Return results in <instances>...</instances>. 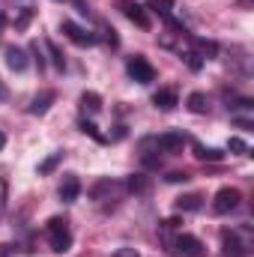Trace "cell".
Returning <instances> with one entry per match:
<instances>
[{
	"mask_svg": "<svg viewBox=\"0 0 254 257\" xmlns=\"http://www.w3.org/2000/svg\"><path fill=\"white\" fill-rule=\"evenodd\" d=\"M239 200H242V192L239 189H218L215 194V200H212V212L215 215H227V212H233L236 206H239Z\"/></svg>",
	"mask_w": 254,
	"mask_h": 257,
	"instance_id": "6",
	"label": "cell"
},
{
	"mask_svg": "<svg viewBox=\"0 0 254 257\" xmlns=\"http://www.w3.org/2000/svg\"><path fill=\"white\" fill-rule=\"evenodd\" d=\"M117 9L126 15L129 21H135L141 30H147V27H150V15H147V6H141V3H135V0H117Z\"/></svg>",
	"mask_w": 254,
	"mask_h": 257,
	"instance_id": "7",
	"label": "cell"
},
{
	"mask_svg": "<svg viewBox=\"0 0 254 257\" xmlns=\"http://www.w3.org/2000/svg\"><path fill=\"white\" fill-rule=\"evenodd\" d=\"M189 111H191V114H206V111H209V105H206V96H203V93H191V96H189Z\"/></svg>",
	"mask_w": 254,
	"mask_h": 257,
	"instance_id": "17",
	"label": "cell"
},
{
	"mask_svg": "<svg viewBox=\"0 0 254 257\" xmlns=\"http://www.w3.org/2000/svg\"><path fill=\"white\" fill-rule=\"evenodd\" d=\"M45 236H48L51 251H57V254H66L72 248V230H69V221L66 218H51L45 224Z\"/></svg>",
	"mask_w": 254,
	"mask_h": 257,
	"instance_id": "2",
	"label": "cell"
},
{
	"mask_svg": "<svg viewBox=\"0 0 254 257\" xmlns=\"http://www.w3.org/2000/svg\"><path fill=\"white\" fill-rule=\"evenodd\" d=\"M153 105H156V108H162V111H174V108L180 105V96H177V90H174V87H162V90H156V93H153Z\"/></svg>",
	"mask_w": 254,
	"mask_h": 257,
	"instance_id": "9",
	"label": "cell"
},
{
	"mask_svg": "<svg viewBox=\"0 0 254 257\" xmlns=\"http://www.w3.org/2000/svg\"><path fill=\"white\" fill-rule=\"evenodd\" d=\"M0 209H3V200H0Z\"/></svg>",
	"mask_w": 254,
	"mask_h": 257,
	"instance_id": "31",
	"label": "cell"
},
{
	"mask_svg": "<svg viewBox=\"0 0 254 257\" xmlns=\"http://www.w3.org/2000/svg\"><path fill=\"white\" fill-rule=\"evenodd\" d=\"M126 72H129V78H132V81H138V84H153V81H156V69L150 66L147 57H141V54L129 57Z\"/></svg>",
	"mask_w": 254,
	"mask_h": 257,
	"instance_id": "5",
	"label": "cell"
},
{
	"mask_svg": "<svg viewBox=\"0 0 254 257\" xmlns=\"http://www.w3.org/2000/svg\"><path fill=\"white\" fill-rule=\"evenodd\" d=\"M60 162H63V153H54L51 159H45V162L39 165V174H51V171H54V168H57Z\"/></svg>",
	"mask_w": 254,
	"mask_h": 257,
	"instance_id": "20",
	"label": "cell"
},
{
	"mask_svg": "<svg viewBox=\"0 0 254 257\" xmlns=\"http://www.w3.org/2000/svg\"><path fill=\"white\" fill-rule=\"evenodd\" d=\"M78 194H81V180L78 177H63V183H60V200L63 203H72V200H78Z\"/></svg>",
	"mask_w": 254,
	"mask_h": 257,
	"instance_id": "11",
	"label": "cell"
},
{
	"mask_svg": "<svg viewBox=\"0 0 254 257\" xmlns=\"http://www.w3.org/2000/svg\"><path fill=\"white\" fill-rule=\"evenodd\" d=\"M254 245L251 227H233V230H221V257H248Z\"/></svg>",
	"mask_w": 254,
	"mask_h": 257,
	"instance_id": "1",
	"label": "cell"
},
{
	"mask_svg": "<svg viewBox=\"0 0 254 257\" xmlns=\"http://www.w3.org/2000/svg\"><path fill=\"white\" fill-rule=\"evenodd\" d=\"M200 206H203L200 194H183V197H177V209L180 212H197Z\"/></svg>",
	"mask_w": 254,
	"mask_h": 257,
	"instance_id": "14",
	"label": "cell"
},
{
	"mask_svg": "<svg viewBox=\"0 0 254 257\" xmlns=\"http://www.w3.org/2000/svg\"><path fill=\"white\" fill-rule=\"evenodd\" d=\"M81 132H84V135H93V138H96L99 144H105V135H99V128L93 126L90 120H81Z\"/></svg>",
	"mask_w": 254,
	"mask_h": 257,
	"instance_id": "21",
	"label": "cell"
},
{
	"mask_svg": "<svg viewBox=\"0 0 254 257\" xmlns=\"http://www.w3.org/2000/svg\"><path fill=\"white\" fill-rule=\"evenodd\" d=\"M6 63H9L12 72H24V69H27V54H24V48L9 45V48H6Z\"/></svg>",
	"mask_w": 254,
	"mask_h": 257,
	"instance_id": "13",
	"label": "cell"
},
{
	"mask_svg": "<svg viewBox=\"0 0 254 257\" xmlns=\"http://www.w3.org/2000/svg\"><path fill=\"white\" fill-rule=\"evenodd\" d=\"M54 99H57V96H54L51 90H45V93H39V96H36V99L27 105V111H30L33 117H42V114H45V111L54 105Z\"/></svg>",
	"mask_w": 254,
	"mask_h": 257,
	"instance_id": "12",
	"label": "cell"
},
{
	"mask_svg": "<svg viewBox=\"0 0 254 257\" xmlns=\"http://www.w3.org/2000/svg\"><path fill=\"white\" fill-rule=\"evenodd\" d=\"M9 251H12L9 245H0V257H9Z\"/></svg>",
	"mask_w": 254,
	"mask_h": 257,
	"instance_id": "27",
	"label": "cell"
},
{
	"mask_svg": "<svg viewBox=\"0 0 254 257\" xmlns=\"http://www.w3.org/2000/svg\"><path fill=\"white\" fill-rule=\"evenodd\" d=\"M60 33H63L69 42L81 45V48H84V45H93V42H96V33L84 30V27H81V24H75V21H63V24H60Z\"/></svg>",
	"mask_w": 254,
	"mask_h": 257,
	"instance_id": "8",
	"label": "cell"
},
{
	"mask_svg": "<svg viewBox=\"0 0 254 257\" xmlns=\"http://www.w3.org/2000/svg\"><path fill=\"white\" fill-rule=\"evenodd\" d=\"M126 192H135V194H144V192H150V180H147L144 174H135V177H129V183H126Z\"/></svg>",
	"mask_w": 254,
	"mask_h": 257,
	"instance_id": "15",
	"label": "cell"
},
{
	"mask_svg": "<svg viewBox=\"0 0 254 257\" xmlns=\"http://www.w3.org/2000/svg\"><path fill=\"white\" fill-rule=\"evenodd\" d=\"M45 48H48V57H51V63H54V69H60L63 72L66 69V57H63V51L54 45V42H45Z\"/></svg>",
	"mask_w": 254,
	"mask_h": 257,
	"instance_id": "19",
	"label": "cell"
},
{
	"mask_svg": "<svg viewBox=\"0 0 254 257\" xmlns=\"http://www.w3.org/2000/svg\"><path fill=\"white\" fill-rule=\"evenodd\" d=\"M123 194H126V183H117V180H99L90 189V197L99 203H120Z\"/></svg>",
	"mask_w": 254,
	"mask_h": 257,
	"instance_id": "4",
	"label": "cell"
},
{
	"mask_svg": "<svg viewBox=\"0 0 254 257\" xmlns=\"http://www.w3.org/2000/svg\"><path fill=\"white\" fill-rule=\"evenodd\" d=\"M72 3H75V9H78L81 15H87V12H90V6H87V0H72Z\"/></svg>",
	"mask_w": 254,
	"mask_h": 257,
	"instance_id": "26",
	"label": "cell"
},
{
	"mask_svg": "<svg viewBox=\"0 0 254 257\" xmlns=\"http://www.w3.org/2000/svg\"><path fill=\"white\" fill-rule=\"evenodd\" d=\"M111 257H141V254H138L135 248H117V251H114Z\"/></svg>",
	"mask_w": 254,
	"mask_h": 257,
	"instance_id": "24",
	"label": "cell"
},
{
	"mask_svg": "<svg viewBox=\"0 0 254 257\" xmlns=\"http://www.w3.org/2000/svg\"><path fill=\"white\" fill-rule=\"evenodd\" d=\"M81 108L90 111V114H99V111H102V99H99V93H84V96H81Z\"/></svg>",
	"mask_w": 254,
	"mask_h": 257,
	"instance_id": "16",
	"label": "cell"
},
{
	"mask_svg": "<svg viewBox=\"0 0 254 257\" xmlns=\"http://www.w3.org/2000/svg\"><path fill=\"white\" fill-rule=\"evenodd\" d=\"M3 147H6V135L0 132V150H3Z\"/></svg>",
	"mask_w": 254,
	"mask_h": 257,
	"instance_id": "28",
	"label": "cell"
},
{
	"mask_svg": "<svg viewBox=\"0 0 254 257\" xmlns=\"http://www.w3.org/2000/svg\"><path fill=\"white\" fill-rule=\"evenodd\" d=\"M3 27H6V18H3V12H0V33H3Z\"/></svg>",
	"mask_w": 254,
	"mask_h": 257,
	"instance_id": "29",
	"label": "cell"
},
{
	"mask_svg": "<svg viewBox=\"0 0 254 257\" xmlns=\"http://www.w3.org/2000/svg\"><path fill=\"white\" fill-rule=\"evenodd\" d=\"M99 27H102V33H105V42H108L111 48H117V45H120V39H117V30H114V27H108V24H99Z\"/></svg>",
	"mask_w": 254,
	"mask_h": 257,
	"instance_id": "22",
	"label": "cell"
},
{
	"mask_svg": "<svg viewBox=\"0 0 254 257\" xmlns=\"http://www.w3.org/2000/svg\"><path fill=\"white\" fill-rule=\"evenodd\" d=\"M156 147H159V153H180L186 147V138L180 132H168V135L156 138Z\"/></svg>",
	"mask_w": 254,
	"mask_h": 257,
	"instance_id": "10",
	"label": "cell"
},
{
	"mask_svg": "<svg viewBox=\"0 0 254 257\" xmlns=\"http://www.w3.org/2000/svg\"><path fill=\"white\" fill-rule=\"evenodd\" d=\"M233 153H239V156H245L248 153V147H245V141H239V138H230V144H227Z\"/></svg>",
	"mask_w": 254,
	"mask_h": 257,
	"instance_id": "23",
	"label": "cell"
},
{
	"mask_svg": "<svg viewBox=\"0 0 254 257\" xmlns=\"http://www.w3.org/2000/svg\"><path fill=\"white\" fill-rule=\"evenodd\" d=\"M186 180H189V174H186V171H183V174L177 171V174H171V177H168V183H186Z\"/></svg>",
	"mask_w": 254,
	"mask_h": 257,
	"instance_id": "25",
	"label": "cell"
},
{
	"mask_svg": "<svg viewBox=\"0 0 254 257\" xmlns=\"http://www.w3.org/2000/svg\"><path fill=\"white\" fill-rule=\"evenodd\" d=\"M194 156H197L200 162H221V150H206V147H200V144H194Z\"/></svg>",
	"mask_w": 254,
	"mask_h": 257,
	"instance_id": "18",
	"label": "cell"
},
{
	"mask_svg": "<svg viewBox=\"0 0 254 257\" xmlns=\"http://www.w3.org/2000/svg\"><path fill=\"white\" fill-rule=\"evenodd\" d=\"M0 96H3V84H0Z\"/></svg>",
	"mask_w": 254,
	"mask_h": 257,
	"instance_id": "30",
	"label": "cell"
},
{
	"mask_svg": "<svg viewBox=\"0 0 254 257\" xmlns=\"http://www.w3.org/2000/svg\"><path fill=\"white\" fill-rule=\"evenodd\" d=\"M165 245H168L177 257H203L206 254V245H203L197 236H191V233H174Z\"/></svg>",
	"mask_w": 254,
	"mask_h": 257,
	"instance_id": "3",
	"label": "cell"
}]
</instances>
